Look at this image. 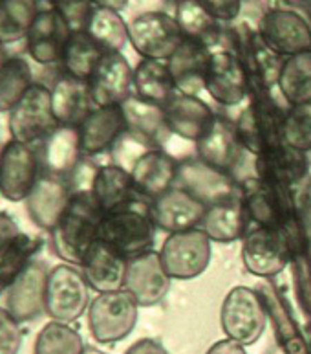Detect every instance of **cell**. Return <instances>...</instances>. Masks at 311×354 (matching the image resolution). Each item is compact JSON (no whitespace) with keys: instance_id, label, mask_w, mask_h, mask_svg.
<instances>
[{"instance_id":"obj_1","label":"cell","mask_w":311,"mask_h":354,"mask_svg":"<svg viewBox=\"0 0 311 354\" xmlns=\"http://www.w3.org/2000/svg\"><path fill=\"white\" fill-rule=\"evenodd\" d=\"M103 217L105 212L95 201L92 189L72 191L68 206L50 232L52 248L59 259L81 265L90 246L99 239Z\"/></svg>"},{"instance_id":"obj_2","label":"cell","mask_w":311,"mask_h":354,"mask_svg":"<svg viewBox=\"0 0 311 354\" xmlns=\"http://www.w3.org/2000/svg\"><path fill=\"white\" fill-rule=\"evenodd\" d=\"M156 233L158 226L154 222L150 201L147 198H137L127 206L105 213L99 227L101 241L125 259L150 252Z\"/></svg>"},{"instance_id":"obj_3","label":"cell","mask_w":311,"mask_h":354,"mask_svg":"<svg viewBox=\"0 0 311 354\" xmlns=\"http://www.w3.org/2000/svg\"><path fill=\"white\" fill-rule=\"evenodd\" d=\"M284 118L285 111L280 109L269 90L251 92L248 106H243L234 122L245 151L259 156L268 149L284 143Z\"/></svg>"},{"instance_id":"obj_4","label":"cell","mask_w":311,"mask_h":354,"mask_svg":"<svg viewBox=\"0 0 311 354\" xmlns=\"http://www.w3.org/2000/svg\"><path fill=\"white\" fill-rule=\"evenodd\" d=\"M139 305L125 288L101 292L86 310L88 328L97 344L110 345L128 338L136 328Z\"/></svg>"},{"instance_id":"obj_5","label":"cell","mask_w":311,"mask_h":354,"mask_svg":"<svg viewBox=\"0 0 311 354\" xmlns=\"http://www.w3.org/2000/svg\"><path fill=\"white\" fill-rule=\"evenodd\" d=\"M158 254L170 279L189 281L211 265L212 241L201 227L169 233Z\"/></svg>"},{"instance_id":"obj_6","label":"cell","mask_w":311,"mask_h":354,"mask_svg":"<svg viewBox=\"0 0 311 354\" xmlns=\"http://www.w3.org/2000/svg\"><path fill=\"white\" fill-rule=\"evenodd\" d=\"M90 285L79 265L61 263L50 268L46 286V316L53 322L74 323L90 307Z\"/></svg>"},{"instance_id":"obj_7","label":"cell","mask_w":311,"mask_h":354,"mask_svg":"<svg viewBox=\"0 0 311 354\" xmlns=\"http://www.w3.org/2000/svg\"><path fill=\"white\" fill-rule=\"evenodd\" d=\"M220 325L225 338L242 345L257 344L268 325V314L259 294L249 286H234L220 307Z\"/></svg>"},{"instance_id":"obj_8","label":"cell","mask_w":311,"mask_h":354,"mask_svg":"<svg viewBox=\"0 0 311 354\" xmlns=\"http://www.w3.org/2000/svg\"><path fill=\"white\" fill-rule=\"evenodd\" d=\"M183 41L174 15L167 11H145L128 22V43L141 59L169 61Z\"/></svg>"},{"instance_id":"obj_9","label":"cell","mask_w":311,"mask_h":354,"mask_svg":"<svg viewBox=\"0 0 311 354\" xmlns=\"http://www.w3.org/2000/svg\"><path fill=\"white\" fill-rule=\"evenodd\" d=\"M8 127L13 140L37 145L59 127L52 109V88L33 83L19 103L10 111Z\"/></svg>"},{"instance_id":"obj_10","label":"cell","mask_w":311,"mask_h":354,"mask_svg":"<svg viewBox=\"0 0 311 354\" xmlns=\"http://www.w3.org/2000/svg\"><path fill=\"white\" fill-rule=\"evenodd\" d=\"M43 175L37 145L8 140L0 149V195L10 202L26 201Z\"/></svg>"},{"instance_id":"obj_11","label":"cell","mask_w":311,"mask_h":354,"mask_svg":"<svg viewBox=\"0 0 311 354\" xmlns=\"http://www.w3.org/2000/svg\"><path fill=\"white\" fill-rule=\"evenodd\" d=\"M293 241L290 232L253 226L242 239V263L251 275L274 277L290 263Z\"/></svg>"},{"instance_id":"obj_12","label":"cell","mask_w":311,"mask_h":354,"mask_svg":"<svg viewBox=\"0 0 311 354\" xmlns=\"http://www.w3.org/2000/svg\"><path fill=\"white\" fill-rule=\"evenodd\" d=\"M257 30L264 43L280 57L311 50V21L293 8L274 6L265 10L259 19Z\"/></svg>"},{"instance_id":"obj_13","label":"cell","mask_w":311,"mask_h":354,"mask_svg":"<svg viewBox=\"0 0 311 354\" xmlns=\"http://www.w3.org/2000/svg\"><path fill=\"white\" fill-rule=\"evenodd\" d=\"M203 90L222 106H237L251 94V81L232 48H212Z\"/></svg>"},{"instance_id":"obj_14","label":"cell","mask_w":311,"mask_h":354,"mask_svg":"<svg viewBox=\"0 0 311 354\" xmlns=\"http://www.w3.org/2000/svg\"><path fill=\"white\" fill-rule=\"evenodd\" d=\"M176 185L192 193L207 207L243 198V187L231 173L212 167L200 158L179 164Z\"/></svg>"},{"instance_id":"obj_15","label":"cell","mask_w":311,"mask_h":354,"mask_svg":"<svg viewBox=\"0 0 311 354\" xmlns=\"http://www.w3.org/2000/svg\"><path fill=\"white\" fill-rule=\"evenodd\" d=\"M243 206L253 226L273 227L290 232L295 221V198L291 189L254 180L251 187H243Z\"/></svg>"},{"instance_id":"obj_16","label":"cell","mask_w":311,"mask_h":354,"mask_svg":"<svg viewBox=\"0 0 311 354\" xmlns=\"http://www.w3.org/2000/svg\"><path fill=\"white\" fill-rule=\"evenodd\" d=\"M50 266L32 259L6 290V308L17 322L30 323L46 314V286Z\"/></svg>"},{"instance_id":"obj_17","label":"cell","mask_w":311,"mask_h":354,"mask_svg":"<svg viewBox=\"0 0 311 354\" xmlns=\"http://www.w3.org/2000/svg\"><path fill=\"white\" fill-rule=\"evenodd\" d=\"M95 106L123 105L134 95V68L123 52L105 53L88 80Z\"/></svg>"},{"instance_id":"obj_18","label":"cell","mask_w":311,"mask_h":354,"mask_svg":"<svg viewBox=\"0 0 311 354\" xmlns=\"http://www.w3.org/2000/svg\"><path fill=\"white\" fill-rule=\"evenodd\" d=\"M172 279L165 272L158 252H147L128 259L123 288L139 307H154L167 297Z\"/></svg>"},{"instance_id":"obj_19","label":"cell","mask_w":311,"mask_h":354,"mask_svg":"<svg viewBox=\"0 0 311 354\" xmlns=\"http://www.w3.org/2000/svg\"><path fill=\"white\" fill-rule=\"evenodd\" d=\"M72 32L74 30L55 8H41L26 35V50L30 57L41 66L59 64Z\"/></svg>"},{"instance_id":"obj_20","label":"cell","mask_w":311,"mask_h":354,"mask_svg":"<svg viewBox=\"0 0 311 354\" xmlns=\"http://www.w3.org/2000/svg\"><path fill=\"white\" fill-rule=\"evenodd\" d=\"M163 116L170 134L187 142H200L214 125L217 116L205 101L194 94L176 92L163 106Z\"/></svg>"},{"instance_id":"obj_21","label":"cell","mask_w":311,"mask_h":354,"mask_svg":"<svg viewBox=\"0 0 311 354\" xmlns=\"http://www.w3.org/2000/svg\"><path fill=\"white\" fill-rule=\"evenodd\" d=\"M81 147L85 158H97L112 153L116 143L128 131L127 118L121 105L95 106L79 127Z\"/></svg>"},{"instance_id":"obj_22","label":"cell","mask_w":311,"mask_h":354,"mask_svg":"<svg viewBox=\"0 0 311 354\" xmlns=\"http://www.w3.org/2000/svg\"><path fill=\"white\" fill-rule=\"evenodd\" d=\"M150 207H152V217L156 226L167 235L200 227L207 213L205 204L179 185L170 187L169 191H165L163 195L154 198L150 202Z\"/></svg>"},{"instance_id":"obj_23","label":"cell","mask_w":311,"mask_h":354,"mask_svg":"<svg viewBox=\"0 0 311 354\" xmlns=\"http://www.w3.org/2000/svg\"><path fill=\"white\" fill-rule=\"evenodd\" d=\"M254 173L257 178L265 184L291 189L308 176L310 158L299 149L291 147L288 143H280L254 156Z\"/></svg>"},{"instance_id":"obj_24","label":"cell","mask_w":311,"mask_h":354,"mask_svg":"<svg viewBox=\"0 0 311 354\" xmlns=\"http://www.w3.org/2000/svg\"><path fill=\"white\" fill-rule=\"evenodd\" d=\"M72 198V187L66 178L43 173L28 195L26 209L32 222L44 232H52Z\"/></svg>"},{"instance_id":"obj_25","label":"cell","mask_w":311,"mask_h":354,"mask_svg":"<svg viewBox=\"0 0 311 354\" xmlns=\"http://www.w3.org/2000/svg\"><path fill=\"white\" fill-rule=\"evenodd\" d=\"M37 149L43 173L61 176V178L66 180L77 169V165L85 160L77 127L59 125L50 136L37 143Z\"/></svg>"},{"instance_id":"obj_26","label":"cell","mask_w":311,"mask_h":354,"mask_svg":"<svg viewBox=\"0 0 311 354\" xmlns=\"http://www.w3.org/2000/svg\"><path fill=\"white\" fill-rule=\"evenodd\" d=\"M179 162L165 153L163 149H150L139 156L136 164L132 165V178L139 195L152 202L165 191L174 187L178 180Z\"/></svg>"},{"instance_id":"obj_27","label":"cell","mask_w":311,"mask_h":354,"mask_svg":"<svg viewBox=\"0 0 311 354\" xmlns=\"http://www.w3.org/2000/svg\"><path fill=\"white\" fill-rule=\"evenodd\" d=\"M196 154L205 164L218 169L231 173L242 162L243 154L248 153L237 134L234 123L217 118V122L209 129V133L196 142Z\"/></svg>"},{"instance_id":"obj_28","label":"cell","mask_w":311,"mask_h":354,"mask_svg":"<svg viewBox=\"0 0 311 354\" xmlns=\"http://www.w3.org/2000/svg\"><path fill=\"white\" fill-rule=\"evenodd\" d=\"M127 263L128 259H125L123 255L117 254L116 250H112L108 244L97 239L90 246L79 266L85 274V279L88 281L90 288L101 294V292L123 288L125 274H127Z\"/></svg>"},{"instance_id":"obj_29","label":"cell","mask_w":311,"mask_h":354,"mask_svg":"<svg viewBox=\"0 0 311 354\" xmlns=\"http://www.w3.org/2000/svg\"><path fill=\"white\" fill-rule=\"evenodd\" d=\"M52 109L59 125L79 127L95 109L88 81L72 75H59L52 86Z\"/></svg>"},{"instance_id":"obj_30","label":"cell","mask_w":311,"mask_h":354,"mask_svg":"<svg viewBox=\"0 0 311 354\" xmlns=\"http://www.w3.org/2000/svg\"><path fill=\"white\" fill-rule=\"evenodd\" d=\"M92 193L105 213L127 206L137 198H145L136 189L132 173L114 162L97 165L92 180Z\"/></svg>"},{"instance_id":"obj_31","label":"cell","mask_w":311,"mask_h":354,"mask_svg":"<svg viewBox=\"0 0 311 354\" xmlns=\"http://www.w3.org/2000/svg\"><path fill=\"white\" fill-rule=\"evenodd\" d=\"M211 50L212 48L205 44L185 39L178 50L170 55L167 63H169L170 74L174 77L176 88L179 92L198 95V92L203 90Z\"/></svg>"},{"instance_id":"obj_32","label":"cell","mask_w":311,"mask_h":354,"mask_svg":"<svg viewBox=\"0 0 311 354\" xmlns=\"http://www.w3.org/2000/svg\"><path fill=\"white\" fill-rule=\"evenodd\" d=\"M251 221L243 206V198L229 201L217 204V206L207 207V213L200 227L209 235L212 243L229 244L234 241H242L249 227Z\"/></svg>"},{"instance_id":"obj_33","label":"cell","mask_w":311,"mask_h":354,"mask_svg":"<svg viewBox=\"0 0 311 354\" xmlns=\"http://www.w3.org/2000/svg\"><path fill=\"white\" fill-rule=\"evenodd\" d=\"M121 106L127 118L128 131L145 140L150 147L163 149L165 140L170 136L165 123L163 109L137 97L136 94L130 95Z\"/></svg>"},{"instance_id":"obj_34","label":"cell","mask_w":311,"mask_h":354,"mask_svg":"<svg viewBox=\"0 0 311 354\" xmlns=\"http://www.w3.org/2000/svg\"><path fill=\"white\" fill-rule=\"evenodd\" d=\"M174 19L185 39L194 43L217 48L222 43L223 30L222 22H218L198 0H178L174 8Z\"/></svg>"},{"instance_id":"obj_35","label":"cell","mask_w":311,"mask_h":354,"mask_svg":"<svg viewBox=\"0 0 311 354\" xmlns=\"http://www.w3.org/2000/svg\"><path fill=\"white\" fill-rule=\"evenodd\" d=\"M178 92L169 63L159 59H141L134 68V94L163 106Z\"/></svg>"},{"instance_id":"obj_36","label":"cell","mask_w":311,"mask_h":354,"mask_svg":"<svg viewBox=\"0 0 311 354\" xmlns=\"http://www.w3.org/2000/svg\"><path fill=\"white\" fill-rule=\"evenodd\" d=\"M285 105L295 106L311 101V50L284 57L277 80Z\"/></svg>"},{"instance_id":"obj_37","label":"cell","mask_w":311,"mask_h":354,"mask_svg":"<svg viewBox=\"0 0 311 354\" xmlns=\"http://www.w3.org/2000/svg\"><path fill=\"white\" fill-rule=\"evenodd\" d=\"M105 53V50L90 37L86 30H75L64 46L63 57L59 64L63 68V74L88 81Z\"/></svg>"},{"instance_id":"obj_38","label":"cell","mask_w":311,"mask_h":354,"mask_svg":"<svg viewBox=\"0 0 311 354\" xmlns=\"http://www.w3.org/2000/svg\"><path fill=\"white\" fill-rule=\"evenodd\" d=\"M85 30L106 53L123 52L128 43V22L121 17V11L94 6Z\"/></svg>"},{"instance_id":"obj_39","label":"cell","mask_w":311,"mask_h":354,"mask_svg":"<svg viewBox=\"0 0 311 354\" xmlns=\"http://www.w3.org/2000/svg\"><path fill=\"white\" fill-rule=\"evenodd\" d=\"M39 11V0H0V41L15 44L26 39Z\"/></svg>"},{"instance_id":"obj_40","label":"cell","mask_w":311,"mask_h":354,"mask_svg":"<svg viewBox=\"0 0 311 354\" xmlns=\"http://www.w3.org/2000/svg\"><path fill=\"white\" fill-rule=\"evenodd\" d=\"M32 66L24 57L8 59L0 68V112H10L33 85Z\"/></svg>"},{"instance_id":"obj_41","label":"cell","mask_w":311,"mask_h":354,"mask_svg":"<svg viewBox=\"0 0 311 354\" xmlns=\"http://www.w3.org/2000/svg\"><path fill=\"white\" fill-rule=\"evenodd\" d=\"M43 248V239L21 233L11 246L0 255V294H6L8 286Z\"/></svg>"},{"instance_id":"obj_42","label":"cell","mask_w":311,"mask_h":354,"mask_svg":"<svg viewBox=\"0 0 311 354\" xmlns=\"http://www.w3.org/2000/svg\"><path fill=\"white\" fill-rule=\"evenodd\" d=\"M85 347L81 334L70 323L50 319V323L39 330L33 354H83Z\"/></svg>"},{"instance_id":"obj_43","label":"cell","mask_w":311,"mask_h":354,"mask_svg":"<svg viewBox=\"0 0 311 354\" xmlns=\"http://www.w3.org/2000/svg\"><path fill=\"white\" fill-rule=\"evenodd\" d=\"M284 143L302 153H311V101L285 109Z\"/></svg>"},{"instance_id":"obj_44","label":"cell","mask_w":311,"mask_h":354,"mask_svg":"<svg viewBox=\"0 0 311 354\" xmlns=\"http://www.w3.org/2000/svg\"><path fill=\"white\" fill-rule=\"evenodd\" d=\"M52 8L61 13L72 30H85L88 17L94 10L92 0H52Z\"/></svg>"},{"instance_id":"obj_45","label":"cell","mask_w":311,"mask_h":354,"mask_svg":"<svg viewBox=\"0 0 311 354\" xmlns=\"http://www.w3.org/2000/svg\"><path fill=\"white\" fill-rule=\"evenodd\" d=\"M22 323L0 307V354H19L22 345Z\"/></svg>"},{"instance_id":"obj_46","label":"cell","mask_w":311,"mask_h":354,"mask_svg":"<svg viewBox=\"0 0 311 354\" xmlns=\"http://www.w3.org/2000/svg\"><path fill=\"white\" fill-rule=\"evenodd\" d=\"M218 22L231 24L240 19L243 10V0H198Z\"/></svg>"},{"instance_id":"obj_47","label":"cell","mask_w":311,"mask_h":354,"mask_svg":"<svg viewBox=\"0 0 311 354\" xmlns=\"http://www.w3.org/2000/svg\"><path fill=\"white\" fill-rule=\"evenodd\" d=\"M21 227L10 213L0 212V255L10 248L11 243L21 235Z\"/></svg>"},{"instance_id":"obj_48","label":"cell","mask_w":311,"mask_h":354,"mask_svg":"<svg viewBox=\"0 0 311 354\" xmlns=\"http://www.w3.org/2000/svg\"><path fill=\"white\" fill-rule=\"evenodd\" d=\"M125 354H169V351L165 349L158 339L143 338L130 345Z\"/></svg>"},{"instance_id":"obj_49","label":"cell","mask_w":311,"mask_h":354,"mask_svg":"<svg viewBox=\"0 0 311 354\" xmlns=\"http://www.w3.org/2000/svg\"><path fill=\"white\" fill-rule=\"evenodd\" d=\"M205 354H248V351H245V345L238 344L234 339L223 338L212 344Z\"/></svg>"},{"instance_id":"obj_50","label":"cell","mask_w":311,"mask_h":354,"mask_svg":"<svg viewBox=\"0 0 311 354\" xmlns=\"http://www.w3.org/2000/svg\"><path fill=\"white\" fill-rule=\"evenodd\" d=\"M130 0H92V4L97 8H108V10L123 11L128 6Z\"/></svg>"},{"instance_id":"obj_51","label":"cell","mask_w":311,"mask_h":354,"mask_svg":"<svg viewBox=\"0 0 311 354\" xmlns=\"http://www.w3.org/2000/svg\"><path fill=\"white\" fill-rule=\"evenodd\" d=\"M10 52H8V44H4L2 41H0V68L4 66L6 63H8V59H10Z\"/></svg>"},{"instance_id":"obj_52","label":"cell","mask_w":311,"mask_h":354,"mask_svg":"<svg viewBox=\"0 0 311 354\" xmlns=\"http://www.w3.org/2000/svg\"><path fill=\"white\" fill-rule=\"evenodd\" d=\"M83 354H108V353L97 349V347H92V345H86L85 353H83Z\"/></svg>"},{"instance_id":"obj_53","label":"cell","mask_w":311,"mask_h":354,"mask_svg":"<svg viewBox=\"0 0 311 354\" xmlns=\"http://www.w3.org/2000/svg\"><path fill=\"white\" fill-rule=\"evenodd\" d=\"M306 15H308V19L311 21V0L306 4Z\"/></svg>"},{"instance_id":"obj_54","label":"cell","mask_w":311,"mask_h":354,"mask_svg":"<svg viewBox=\"0 0 311 354\" xmlns=\"http://www.w3.org/2000/svg\"><path fill=\"white\" fill-rule=\"evenodd\" d=\"M291 2H299V4H304V6H306L308 2H310V0H291Z\"/></svg>"},{"instance_id":"obj_55","label":"cell","mask_w":311,"mask_h":354,"mask_svg":"<svg viewBox=\"0 0 311 354\" xmlns=\"http://www.w3.org/2000/svg\"><path fill=\"white\" fill-rule=\"evenodd\" d=\"M46 2H48V4H52V0H46Z\"/></svg>"}]
</instances>
